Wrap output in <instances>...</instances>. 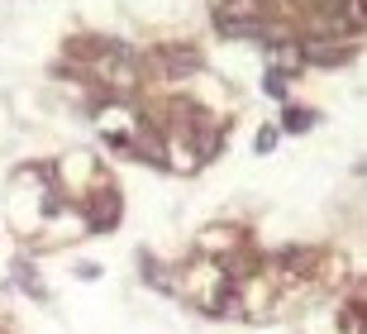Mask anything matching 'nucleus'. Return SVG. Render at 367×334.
<instances>
[{
	"label": "nucleus",
	"instance_id": "obj_1",
	"mask_svg": "<svg viewBox=\"0 0 367 334\" xmlns=\"http://www.w3.org/2000/svg\"><path fill=\"white\" fill-rule=\"evenodd\" d=\"M115 210H119V201L105 191V196L96 201V215H91V224H96V229H110V224H115Z\"/></svg>",
	"mask_w": 367,
	"mask_h": 334
}]
</instances>
